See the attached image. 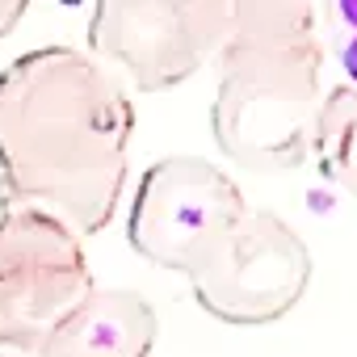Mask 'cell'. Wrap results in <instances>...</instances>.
I'll use <instances>...</instances> for the list:
<instances>
[{
    "label": "cell",
    "mask_w": 357,
    "mask_h": 357,
    "mask_svg": "<svg viewBox=\"0 0 357 357\" xmlns=\"http://www.w3.org/2000/svg\"><path fill=\"white\" fill-rule=\"evenodd\" d=\"M130 135V93L84 51L38 47L0 72V190L76 236L114 219Z\"/></svg>",
    "instance_id": "6da1fadb"
},
{
    "label": "cell",
    "mask_w": 357,
    "mask_h": 357,
    "mask_svg": "<svg viewBox=\"0 0 357 357\" xmlns=\"http://www.w3.org/2000/svg\"><path fill=\"white\" fill-rule=\"evenodd\" d=\"M319 9L303 0H240L219 47L211 130L248 172H290L311 155L319 109Z\"/></svg>",
    "instance_id": "7a4b0ae2"
},
{
    "label": "cell",
    "mask_w": 357,
    "mask_h": 357,
    "mask_svg": "<svg viewBox=\"0 0 357 357\" xmlns=\"http://www.w3.org/2000/svg\"><path fill=\"white\" fill-rule=\"evenodd\" d=\"M89 294L93 269L68 223L22 202L0 211V349L38 353Z\"/></svg>",
    "instance_id": "3957f363"
},
{
    "label": "cell",
    "mask_w": 357,
    "mask_h": 357,
    "mask_svg": "<svg viewBox=\"0 0 357 357\" xmlns=\"http://www.w3.org/2000/svg\"><path fill=\"white\" fill-rule=\"evenodd\" d=\"M248 211L240 185L202 155H164L143 168L126 215V244L155 269L194 273Z\"/></svg>",
    "instance_id": "277c9868"
},
{
    "label": "cell",
    "mask_w": 357,
    "mask_h": 357,
    "mask_svg": "<svg viewBox=\"0 0 357 357\" xmlns=\"http://www.w3.org/2000/svg\"><path fill=\"white\" fill-rule=\"evenodd\" d=\"M190 286L206 315L236 328H261L298 307L311 286V252L286 219L248 206L190 273Z\"/></svg>",
    "instance_id": "5b68a950"
},
{
    "label": "cell",
    "mask_w": 357,
    "mask_h": 357,
    "mask_svg": "<svg viewBox=\"0 0 357 357\" xmlns=\"http://www.w3.org/2000/svg\"><path fill=\"white\" fill-rule=\"evenodd\" d=\"M227 26V0H101L89 13V47L139 93H164L223 47Z\"/></svg>",
    "instance_id": "8992f818"
},
{
    "label": "cell",
    "mask_w": 357,
    "mask_h": 357,
    "mask_svg": "<svg viewBox=\"0 0 357 357\" xmlns=\"http://www.w3.org/2000/svg\"><path fill=\"white\" fill-rule=\"evenodd\" d=\"M155 336L160 324L143 294L93 286V294L43 340L38 357H151Z\"/></svg>",
    "instance_id": "52a82bcc"
},
{
    "label": "cell",
    "mask_w": 357,
    "mask_h": 357,
    "mask_svg": "<svg viewBox=\"0 0 357 357\" xmlns=\"http://www.w3.org/2000/svg\"><path fill=\"white\" fill-rule=\"evenodd\" d=\"M311 160L324 181H332L344 194H357V89L353 84H336L319 97Z\"/></svg>",
    "instance_id": "ba28073f"
},
{
    "label": "cell",
    "mask_w": 357,
    "mask_h": 357,
    "mask_svg": "<svg viewBox=\"0 0 357 357\" xmlns=\"http://www.w3.org/2000/svg\"><path fill=\"white\" fill-rule=\"evenodd\" d=\"M319 22H328V34L336 43V59L357 89V0H336V5L319 9Z\"/></svg>",
    "instance_id": "9c48e42d"
},
{
    "label": "cell",
    "mask_w": 357,
    "mask_h": 357,
    "mask_svg": "<svg viewBox=\"0 0 357 357\" xmlns=\"http://www.w3.org/2000/svg\"><path fill=\"white\" fill-rule=\"evenodd\" d=\"M22 17H26V5H22V0H0V38L13 34Z\"/></svg>",
    "instance_id": "30bf717a"
},
{
    "label": "cell",
    "mask_w": 357,
    "mask_h": 357,
    "mask_svg": "<svg viewBox=\"0 0 357 357\" xmlns=\"http://www.w3.org/2000/svg\"><path fill=\"white\" fill-rule=\"evenodd\" d=\"M0 357H13V353H0Z\"/></svg>",
    "instance_id": "8fae6325"
}]
</instances>
